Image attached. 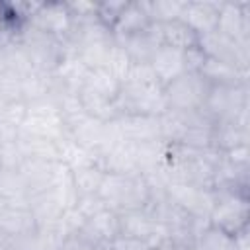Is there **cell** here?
<instances>
[{
    "mask_svg": "<svg viewBox=\"0 0 250 250\" xmlns=\"http://www.w3.org/2000/svg\"><path fill=\"white\" fill-rule=\"evenodd\" d=\"M90 68L72 53L66 49V55L64 59L61 61V64L55 68L53 76L59 84V90H68V92H78L84 82H86V76H88Z\"/></svg>",
    "mask_w": 250,
    "mask_h": 250,
    "instance_id": "obj_22",
    "label": "cell"
},
{
    "mask_svg": "<svg viewBox=\"0 0 250 250\" xmlns=\"http://www.w3.org/2000/svg\"><path fill=\"white\" fill-rule=\"evenodd\" d=\"M107 248H109V246H107ZM107 248H104V250H107ZM61 250H100V248H94V246L82 242V240L76 238V236H68V238L64 240V244H62Z\"/></svg>",
    "mask_w": 250,
    "mask_h": 250,
    "instance_id": "obj_36",
    "label": "cell"
},
{
    "mask_svg": "<svg viewBox=\"0 0 250 250\" xmlns=\"http://www.w3.org/2000/svg\"><path fill=\"white\" fill-rule=\"evenodd\" d=\"M215 121H248V84L211 86L201 107Z\"/></svg>",
    "mask_w": 250,
    "mask_h": 250,
    "instance_id": "obj_4",
    "label": "cell"
},
{
    "mask_svg": "<svg viewBox=\"0 0 250 250\" xmlns=\"http://www.w3.org/2000/svg\"><path fill=\"white\" fill-rule=\"evenodd\" d=\"M59 168V162H51V160H31V158H23L21 166H20V174L27 186V191L29 195L31 193H39V191H45L53 178H55V172Z\"/></svg>",
    "mask_w": 250,
    "mask_h": 250,
    "instance_id": "obj_21",
    "label": "cell"
},
{
    "mask_svg": "<svg viewBox=\"0 0 250 250\" xmlns=\"http://www.w3.org/2000/svg\"><path fill=\"white\" fill-rule=\"evenodd\" d=\"M18 146H20L23 158L59 162V152H57L55 141H49V139H43V137H37V135H29V133L21 131L20 137H18Z\"/></svg>",
    "mask_w": 250,
    "mask_h": 250,
    "instance_id": "obj_27",
    "label": "cell"
},
{
    "mask_svg": "<svg viewBox=\"0 0 250 250\" xmlns=\"http://www.w3.org/2000/svg\"><path fill=\"white\" fill-rule=\"evenodd\" d=\"M23 162L21 150L18 146V141L0 143V168L4 170H20Z\"/></svg>",
    "mask_w": 250,
    "mask_h": 250,
    "instance_id": "obj_32",
    "label": "cell"
},
{
    "mask_svg": "<svg viewBox=\"0 0 250 250\" xmlns=\"http://www.w3.org/2000/svg\"><path fill=\"white\" fill-rule=\"evenodd\" d=\"M18 43L23 49L31 68L37 72H55V68L66 55V45L62 39L43 33L29 23H23Z\"/></svg>",
    "mask_w": 250,
    "mask_h": 250,
    "instance_id": "obj_2",
    "label": "cell"
},
{
    "mask_svg": "<svg viewBox=\"0 0 250 250\" xmlns=\"http://www.w3.org/2000/svg\"><path fill=\"white\" fill-rule=\"evenodd\" d=\"M191 250H236V236L205 223L195 232Z\"/></svg>",
    "mask_w": 250,
    "mask_h": 250,
    "instance_id": "obj_26",
    "label": "cell"
},
{
    "mask_svg": "<svg viewBox=\"0 0 250 250\" xmlns=\"http://www.w3.org/2000/svg\"><path fill=\"white\" fill-rule=\"evenodd\" d=\"M219 6L221 2H207V0H186L180 20L199 37L217 29L219 21Z\"/></svg>",
    "mask_w": 250,
    "mask_h": 250,
    "instance_id": "obj_15",
    "label": "cell"
},
{
    "mask_svg": "<svg viewBox=\"0 0 250 250\" xmlns=\"http://www.w3.org/2000/svg\"><path fill=\"white\" fill-rule=\"evenodd\" d=\"M72 236L80 238L82 242H86L94 248L104 250L119 236V213L105 207V209L98 211L96 215L84 219V223Z\"/></svg>",
    "mask_w": 250,
    "mask_h": 250,
    "instance_id": "obj_11",
    "label": "cell"
},
{
    "mask_svg": "<svg viewBox=\"0 0 250 250\" xmlns=\"http://www.w3.org/2000/svg\"><path fill=\"white\" fill-rule=\"evenodd\" d=\"M37 230L35 217L29 209L27 199L21 201H4L0 209V232L6 240L29 236Z\"/></svg>",
    "mask_w": 250,
    "mask_h": 250,
    "instance_id": "obj_12",
    "label": "cell"
},
{
    "mask_svg": "<svg viewBox=\"0 0 250 250\" xmlns=\"http://www.w3.org/2000/svg\"><path fill=\"white\" fill-rule=\"evenodd\" d=\"M117 45L125 49V53L131 57L133 62H148L150 57L156 53V49L162 45L158 35V25L152 23L148 29L127 35V37H113Z\"/></svg>",
    "mask_w": 250,
    "mask_h": 250,
    "instance_id": "obj_19",
    "label": "cell"
},
{
    "mask_svg": "<svg viewBox=\"0 0 250 250\" xmlns=\"http://www.w3.org/2000/svg\"><path fill=\"white\" fill-rule=\"evenodd\" d=\"M207 223L232 236L246 232L250 223V195L244 191H229V189L215 191V203Z\"/></svg>",
    "mask_w": 250,
    "mask_h": 250,
    "instance_id": "obj_3",
    "label": "cell"
},
{
    "mask_svg": "<svg viewBox=\"0 0 250 250\" xmlns=\"http://www.w3.org/2000/svg\"><path fill=\"white\" fill-rule=\"evenodd\" d=\"M150 68L156 74V80L160 82V86L164 88L166 84H170L174 78L182 76L184 72H188V62H186V53L176 51L172 47L160 45L156 49V53L150 57L148 61Z\"/></svg>",
    "mask_w": 250,
    "mask_h": 250,
    "instance_id": "obj_17",
    "label": "cell"
},
{
    "mask_svg": "<svg viewBox=\"0 0 250 250\" xmlns=\"http://www.w3.org/2000/svg\"><path fill=\"white\" fill-rule=\"evenodd\" d=\"M27 186L18 170L0 168V199L4 201H21L27 199Z\"/></svg>",
    "mask_w": 250,
    "mask_h": 250,
    "instance_id": "obj_29",
    "label": "cell"
},
{
    "mask_svg": "<svg viewBox=\"0 0 250 250\" xmlns=\"http://www.w3.org/2000/svg\"><path fill=\"white\" fill-rule=\"evenodd\" d=\"M100 164L107 174H121V176L141 174L137 166L135 145L123 139H119L100 154Z\"/></svg>",
    "mask_w": 250,
    "mask_h": 250,
    "instance_id": "obj_16",
    "label": "cell"
},
{
    "mask_svg": "<svg viewBox=\"0 0 250 250\" xmlns=\"http://www.w3.org/2000/svg\"><path fill=\"white\" fill-rule=\"evenodd\" d=\"M166 193L186 215L195 221L207 223L215 203V191L211 188L197 184H168Z\"/></svg>",
    "mask_w": 250,
    "mask_h": 250,
    "instance_id": "obj_10",
    "label": "cell"
},
{
    "mask_svg": "<svg viewBox=\"0 0 250 250\" xmlns=\"http://www.w3.org/2000/svg\"><path fill=\"white\" fill-rule=\"evenodd\" d=\"M6 12H8V6H6V2H0V23H2V20L6 18Z\"/></svg>",
    "mask_w": 250,
    "mask_h": 250,
    "instance_id": "obj_37",
    "label": "cell"
},
{
    "mask_svg": "<svg viewBox=\"0 0 250 250\" xmlns=\"http://www.w3.org/2000/svg\"><path fill=\"white\" fill-rule=\"evenodd\" d=\"M131 64H133L131 57L125 53V49H123L121 45H117V43L113 41V45L109 47L107 57H105L102 68H105L111 76H115L119 82H123L125 76H127V72H129V68H131Z\"/></svg>",
    "mask_w": 250,
    "mask_h": 250,
    "instance_id": "obj_31",
    "label": "cell"
},
{
    "mask_svg": "<svg viewBox=\"0 0 250 250\" xmlns=\"http://www.w3.org/2000/svg\"><path fill=\"white\" fill-rule=\"evenodd\" d=\"M199 51L205 55V59L234 66L242 72H248V49L250 45L246 43H238L227 35H223L221 31H211L199 37Z\"/></svg>",
    "mask_w": 250,
    "mask_h": 250,
    "instance_id": "obj_9",
    "label": "cell"
},
{
    "mask_svg": "<svg viewBox=\"0 0 250 250\" xmlns=\"http://www.w3.org/2000/svg\"><path fill=\"white\" fill-rule=\"evenodd\" d=\"M248 143H250L248 121H215L213 123L211 146L217 152H230L234 148L248 146Z\"/></svg>",
    "mask_w": 250,
    "mask_h": 250,
    "instance_id": "obj_18",
    "label": "cell"
},
{
    "mask_svg": "<svg viewBox=\"0 0 250 250\" xmlns=\"http://www.w3.org/2000/svg\"><path fill=\"white\" fill-rule=\"evenodd\" d=\"M25 23L43 33L66 41L72 31L74 20L66 2H31Z\"/></svg>",
    "mask_w": 250,
    "mask_h": 250,
    "instance_id": "obj_7",
    "label": "cell"
},
{
    "mask_svg": "<svg viewBox=\"0 0 250 250\" xmlns=\"http://www.w3.org/2000/svg\"><path fill=\"white\" fill-rule=\"evenodd\" d=\"M199 72L209 80L211 86L217 84H248V72H242L234 66L205 59L203 66L199 68Z\"/></svg>",
    "mask_w": 250,
    "mask_h": 250,
    "instance_id": "obj_28",
    "label": "cell"
},
{
    "mask_svg": "<svg viewBox=\"0 0 250 250\" xmlns=\"http://www.w3.org/2000/svg\"><path fill=\"white\" fill-rule=\"evenodd\" d=\"M158 25V35H160V43L166 47H172L176 51H191L197 49L199 45V35L193 33L182 20H172L166 23H156Z\"/></svg>",
    "mask_w": 250,
    "mask_h": 250,
    "instance_id": "obj_23",
    "label": "cell"
},
{
    "mask_svg": "<svg viewBox=\"0 0 250 250\" xmlns=\"http://www.w3.org/2000/svg\"><path fill=\"white\" fill-rule=\"evenodd\" d=\"M125 4H127L125 0H121V2H102V4H98V8H96V20H98L102 25H105L107 29H111V27L115 25V21H117L121 10L125 8Z\"/></svg>",
    "mask_w": 250,
    "mask_h": 250,
    "instance_id": "obj_34",
    "label": "cell"
},
{
    "mask_svg": "<svg viewBox=\"0 0 250 250\" xmlns=\"http://www.w3.org/2000/svg\"><path fill=\"white\" fill-rule=\"evenodd\" d=\"M2 205H4V199H0V209H2Z\"/></svg>",
    "mask_w": 250,
    "mask_h": 250,
    "instance_id": "obj_39",
    "label": "cell"
},
{
    "mask_svg": "<svg viewBox=\"0 0 250 250\" xmlns=\"http://www.w3.org/2000/svg\"><path fill=\"white\" fill-rule=\"evenodd\" d=\"M21 131L49 141H59L66 133V125L53 100H39L27 104Z\"/></svg>",
    "mask_w": 250,
    "mask_h": 250,
    "instance_id": "obj_8",
    "label": "cell"
},
{
    "mask_svg": "<svg viewBox=\"0 0 250 250\" xmlns=\"http://www.w3.org/2000/svg\"><path fill=\"white\" fill-rule=\"evenodd\" d=\"M152 25L148 10H146V0L141 2H127L125 8L121 10L115 25L111 27L113 37H127L139 31H145Z\"/></svg>",
    "mask_w": 250,
    "mask_h": 250,
    "instance_id": "obj_20",
    "label": "cell"
},
{
    "mask_svg": "<svg viewBox=\"0 0 250 250\" xmlns=\"http://www.w3.org/2000/svg\"><path fill=\"white\" fill-rule=\"evenodd\" d=\"M98 195L105 203V207L115 213L141 211L150 199V184L141 174H105Z\"/></svg>",
    "mask_w": 250,
    "mask_h": 250,
    "instance_id": "obj_1",
    "label": "cell"
},
{
    "mask_svg": "<svg viewBox=\"0 0 250 250\" xmlns=\"http://www.w3.org/2000/svg\"><path fill=\"white\" fill-rule=\"evenodd\" d=\"M119 115L135 113V115H152L160 117L168 111L164 88L160 84H121L117 96Z\"/></svg>",
    "mask_w": 250,
    "mask_h": 250,
    "instance_id": "obj_5",
    "label": "cell"
},
{
    "mask_svg": "<svg viewBox=\"0 0 250 250\" xmlns=\"http://www.w3.org/2000/svg\"><path fill=\"white\" fill-rule=\"evenodd\" d=\"M107 250H150V246L145 242V240H139V238H133V236H123L119 234Z\"/></svg>",
    "mask_w": 250,
    "mask_h": 250,
    "instance_id": "obj_35",
    "label": "cell"
},
{
    "mask_svg": "<svg viewBox=\"0 0 250 250\" xmlns=\"http://www.w3.org/2000/svg\"><path fill=\"white\" fill-rule=\"evenodd\" d=\"M250 4L248 2H221L217 31L223 35L250 45Z\"/></svg>",
    "mask_w": 250,
    "mask_h": 250,
    "instance_id": "obj_13",
    "label": "cell"
},
{
    "mask_svg": "<svg viewBox=\"0 0 250 250\" xmlns=\"http://www.w3.org/2000/svg\"><path fill=\"white\" fill-rule=\"evenodd\" d=\"M211 90L209 80L201 72H184L164 86V96L168 109L178 111H193L201 109L207 94Z\"/></svg>",
    "mask_w": 250,
    "mask_h": 250,
    "instance_id": "obj_6",
    "label": "cell"
},
{
    "mask_svg": "<svg viewBox=\"0 0 250 250\" xmlns=\"http://www.w3.org/2000/svg\"><path fill=\"white\" fill-rule=\"evenodd\" d=\"M2 248H6V238H4V234L0 232V250H2Z\"/></svg>",
    "mask_w": 250,
    "mask_h": 250,
    "instance_id": "obj_38",
    "label": "cell"
},
{
    "mask_svg": "<svg viewBox=\"0 0 250 250\" xmlns=\"http://www.w3.org/2000/svg\"><path fill=\"white\" fill-rule=\"evenodd\" d=\"M25 109H27V104L23 100L10 102L0 107V143L18 141L23 119H25Z\"/></svg>",
    "mask_w": 250,
    "mask_h": 250,
    "instance_id": "obj_25",
    "label": "cell"
},
{
    "mask_svg": "<svg viewBox=\"0 0 250 250\" xmlns=\"http://www.w3.org/2000/svg\"><path fill=\"white\" fill-rule=\"evenodd\" d=\"M186 0H146V10L152 23H166L172 20H180Z\"/></svg>",
    "mask_w": 250,
    "mask_h": 250,
    "instance_id": "obj_30",
    "label": "cell"
},
{
    "mask_svg": "<svg viewBox=\"0 0 250 250\" xmlns=\"http://www.w3.org/2000/svg\"><path fill=\"white\" fill-rule=\"evenodd\" d=\"M117 131L123 141H129L133 145L148 143L160 139V121L152 115H135V113H123L115 119Z\"/></svg>",
    "mask_w": 250,
    "mask_h": 250,
    "instance_id": "obj_14",
    "label": "cell"
},
{
    "mask_svg": "<svg viewBox=\"0 0 250 250\" xmlns=\"http://www.w3.org/2000/svg\"><path fill=\"white\" fill-rule=\"evenodd\" d=\"M105 174L107 172L102 168L100 162H88V164H80L76 168H70L72 184H74L78 197L98 195V191L105 180Z\"/></svg>",
    "mask_w": 250,
    "mask_h": 250,
    "instance_id": "obj_24",
    "label": "cell"
},
{
    "mask_svg": "<svg viewBox=\"0 0 250 250\" xmlns=\"http://www.w3.org/2000/svg\"><path fill=\"white\" fill-rule=\"evenodd\" d=\"M123 82L125 84H160L148 62H133Z\"/></svg>",
    "mask_w": 250,
    "mask_h": 250,
    "instance_id": "obj_33",
    "label": "cell"
}]
</instances>
